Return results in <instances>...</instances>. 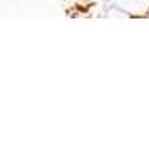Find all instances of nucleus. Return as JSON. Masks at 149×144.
Masks as SVG:
<instances>
[]
</instances>
